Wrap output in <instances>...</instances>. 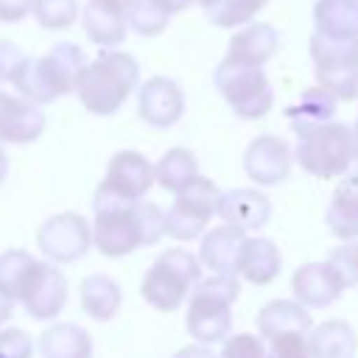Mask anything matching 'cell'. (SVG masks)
Returning <instances> with one entry per match:
<instances>
[{
  "label": "cell",
  "mask_w": 358,
  "mask_h": 358,
  "mask_svg": "<svg viewBox=\"0 0 358 358\" xmlns=\"http://www.w3.org/2000/svg\"><path fill=\"white\" fill-rule=\"evenodd\" d=\"M140 81V64L131 53L106 48L101 56L87 62L76 81V95L81 106L98 117L115 115L129 95L137 90Z\"/></svg>",
  "instance_id": "cell-1"
},
{
  "label": "cell",
  "mask_w": 358,
  "mask_h": 358,
  "mask_svg": "<svg viewBox=\"0 0 358 358\" xmlns=\"http://www.w3.org/2000/svg\"><path fill=\"white\" fill-rule=\"evenodd\" d=\"M241 294L235 274H210L190 291L185 327L199 344H218L232 333V305Z\"/></svg>",
  "instance_id": "cell-2"
},
{
  "label": "cell",
  "mask_w": 358,
  "mask_h": 358,
  "mask_svg": "<svg viewBox=\"0 0 358 358\" xmlns=\"http://www.w3.org/2000/svg\"><path fill=\"white\" fill-rule=\"evenodd\" d=\"M199 280H201L199 257L182 246H173L157 255V260L151 263V268L140 282V294L151 308L171 313L190 296Z\"/></svg>",
  "instance_id": "cell-3"
},
{
  "label": "cell",
  "mask_w": 358,
  "mask_h": 358,
  "mask_svg": "<svg viewBox=\"0 0 358 358\" xmlns=\"http://www.w3.org/2000/svg\"><path fill=\"white\" fill-rule=\"evenodd\" d=\"M294 159L313 179H338L352 165V129L347 123H316L296 134Z\"/></svg>",
  "instance_id": "cell-4"
},
{
  "label": "cell",
  "mask_w": 358,
  "mask_h": 358,
  "mask_svg": "<svg viewBox=\"0 0 358 358\" xmlns=\"http://www.w3.org/2000/svg\"><path fill=\"white\" fill-rule=\"evenodd\" d=\"M316 84L336 101H355L358 95V36H324L313 34L308 42Z\"/></svg>",
  "instance_id": "cell-5"
},
{
  "label": "cell",
  "mask_w": 358,
  "mask_h": 358,
  "mask_svg": "<svg viewBox=\"0 0 358 358\" xmlns=\"http://www.w3.org/2000/svg\"><path fill=\"white\" fill-rule=\"evenodd\" d=\"M134 201L115 196L106 187H95L92 196V246L106 257H123L140 249V229L134 218Z\"/></svg>",
  "instance_id": "cell-6"
},
{
  "label": "cell",
  "mask_w": 358,
  "mask_h": 358,
  "mask_svg": "<svg viewBox=\"0 0 358 358\" xmlns=\"http://www.w3.org/2000/svg\"><path fill=\"white\" fill-rule=\"evenodd\" d=\"M213 84L221 92V98L229 103V109L243 120L266 117L274 106V90L263 67H249L221 59V64L213 73Z\"/></svg>",
  "instance_id": "cell-7"
},
{
  "label": "cell",
  "mask_w": 358,
  "mask_h": 358,
  "mask_svg": "<svg viewBox=\"0 0 358 358\" xmlns=\"http://www.w3.org/2000/svg\"><path fill=\"white\" fill-rule=\"evenodd\" d=\"M218 196H221L218 185L199 173L187 187H182L176 193V201L168 207L165 235H171L173 241H182V243L199 238L218 210Z\"/></svg>",
  "instance_id": "cell-8"
},
{
  "label": "cell",
  "mask_w": 358,
  "mask_h": 358,
  "mask_svg": "<svg viewBox=\"0 0 358 358\" xmlns=\"http://www.w3.org/2000/svg\"><path fill=\"white\" fill-rule=\"evenodd\" d=\"M36 246L50 263H76L92 246V224L78 213H56L36 229Z\"/></svg>",
  "instance_id": "cell-9"
},
{
  "label": "cell",
  "mask_w": 358,
  "mask_h": 358,
  "mask_svg": "<svg viewBox=\"0 0 358 358\" xmlns=\"http://www.w3.org/2000/svg\"><path fill=\"white\" fill-rule=\"evenodd\" d=\"M20 302L31 319H39V322L53 319L67 302V277L62 274L59 263L36 260V266L20 294Z\"/></svg>",
  "instance_id": "cell-10"
},
{
  "label": "cell",
  "mask_w": 358,
  "mask_h": 358,
  "mask_svg": "<svg viewBox=\"0 0 358 358\" xmlns=\"http://www.w3.org/2000/svg\"><path fill=\"white\" fill-rule=\"evenodd\" d=\"M291 162H294V151L277 134H257L243 151V171L260 187L285 182L291 173Z\"/></svg>",
  "instance_id": "cell-11"
},
{
  "label": "cell",
  "mask_w": 358,
  "mask_h": 358,
  "mask_svg": "<svg viewBox=\"0 0 358 358\" xmlns=\"http://www.w3.org/2000/svg\"><path fill=\"white\" fill-rule=\"evenodd\" d=\"M137 115L154 129H171L185 115V92L173 78L154 76L137 90Z\"/></svg>",
  "instance_id": "cell-12"
},
{
  "label": "cell",
  "mask_w": 358,
  "mask_h": 358,
  "mask_svg": "<svg viewBox=\"0 0 358 358\" xmlns=\"http://www.w3.org/2000/svg\"><path fill=\"white\" fill-rule=\"evenodd\" d=\"M154 185V165L140 154V151H117L109 165H106V176L101 182V187L112 190L115 196L126 199V201H140L145 199V193Z\"/></svg>",
  "instance_id": "cell-13"
},
{
  "label": "cell",
  "mask_w": 358,
  "mask_h": 358,
  "mask_svg": "<svg viewBox=\"0 0 358 358\" xmlns=\"http://www.w3.org/2000/svg\"><path fill=\"white\" fill-rule=\"evenodd\" d=\"M291 291H294V299L310 310V308L333 305L347 291V285L327 260H313V263H305L294 271Z\"/></svg>",
  "instance_id": "cell-14"
},
{
  "label": "cell",
  "mask_w": 358,
  "mask_h": 358,
  "mask_svg": "<svg viewBox=\"0 0 358 358\" xmlns=\"http://www.w3.org/2000/svg\"><path fill=\"white\" fill-rule=\"evenodd\" d=\"M45 131V112L39 103L0 90V143L25 145Z\"/></svg>",
  "instance_id": "cell-15"
},
{
  "label": "cell",
  "mask_w": 358,
  "mask_h": 358,
  "mask_svg": "<svg viewBox=\"0 0 358 358\" xmlns=\"http://www.w3.org/2000/svg\"><path fill=\"white\" fill-rule=\"evenodd\" d=\"M280 48V34L268 22H246L238 25V31L229 36L227 56L235 64H249V67H263Z\"/></svg>",
  "instance_id": "cell-16"
},
{
  "label": "cell",
  "mask_w": 358,
  "mask_h": 358,
  "mask_svg": "<svg viewBox=\"0 0 358 358\" xmlns=\"http://www.w3.org/2000/svg\"><path fill=\"white\" fill-rule=\"evenodd\" d=\"M215 215H221L224 224L241 227L243 232L249 229H260L268 224L271 218V201L268 196H263L255 187H235L218 196V210Z\"/></svg>",
  "instance_id": "cell-17"
},
{
  "label": "cell",
  "mask_w": 358,
  "mask_h": 358,
  "mask_svg": "<svg viewBox=\"0 0 358 358\" xmlns=\"http://www.w3.org/2000/svg\"><path fill=\"white\" fill-rule=\"evenodd\" d=\"M243 238H246V232H243L241 227H232V224L213 227V229L201 238L199 263H201L204 268H210L213 274H235Z\"/></svg>",
  "instance_id": "cell-18"
},
{
  "label": "cell",
  "mask_w": 358,
  "mask_h": 358,
  "mask_svg": "<svg viewBox=\"0 0 358 358\" xmlns=\"http://www.w3.org/2000/svg\"><path fill=\"white\" fill-rule=\"evenodd\" d=\"M280 268H282V255L274 246V241L260 238V235H252V238L246 235L243 238L235 274H241L252 285H268V282L277 280Z\"/></svg>",
  "instance_id": "cell-19"
},
{
  "label": "cell",
  "mask_w": 358,
  "mask_h": 358,
  "mask_svg": "<svg viewBox=\"0 0 358 358\" xmlns=\"http://www.w3.org/2000/svg\"><path fill=\"white\" fill-rule=\"evenodd\" d=\"M327 227L338 241L358 238V168L347 171L327 204Z\"/></svg>",
  "instance_id": "cell-20"
},
{
  "label": "cell",
  "mask_w": 358,
  "mask_h": 358,
  "mask_svg": "<svg viewBox=\"0 0 358 358\" xmlns=\"http://www.w3.org/2000/svg\"><path fill=\"white\" fill-rule=\"evenodd\" d=\"M81 28L87 34L90 42H95L98 48H117L126 39L129 22L123 11H115L98 0H87V6L81 8Z\"/></svg>",
  "instance_id": "cell-21"
},
{
  "label": "cell",
  "mask_w": 358,
  "mask_h": 358,
  "mask_svg": "<svg viewBox=\"0 0 358 358\" xmlns=\"http://www.w3.org/2000/svg\"><path fill=\"white\" fill-rule=\"evenodd\" d=\"M36 347L42 358H92V336L73 322L45 327Z\"/></svg>",
  "instance_id": "cell-22"
},
{
  "label": "cell",
  "mask_w": 358,
  "mask_h": 358,
  "mask_svg": "<svg viewBox=\"0 0 358 358\" xmlns=\"http://www.w3.org/2000/svg\"><path fill=\"white\" fill-rule=\"evenodd\" d=\"M310 358H355L358 336L344 319H327L308 333Z\"/></svg>",
  "instance_id": "cell-23"
},
{
  "label": "cell",
  "mask_w": 358,
  "mask_h": 358,
  "mask_svg": "<svg viewBox=\"0 0 358 358\" xmlns=\"http://www.w3.org/2000/svg\"><path fill=\"white\" fill-rule=\"evenodd\" d=\"M78 299L90 319L109 322L123 305V291L109 274H90L78 285Z\"/></svg>",
  "instance_id": "cell-24"
},
{
  "label": "cell",
  "mask_w": 358,
  "mask_h": 358,
  "mask_svg": "<svg viewBox=\"0 0 358 358\" xmlns=\"http://www.w3.org/2000/svg\"><path fill=\"white\" fill-rule=\"evenodd\" d=\"M310 327H313V319L308 308L296 299H274L263 305L257 313V333L263 341L285 330H310Z\"/></svg>",
  "instance_id": "cell-25"
},
{
  "label": "cell",
  "mask_w": 358,
  "mask_h": 358,
  "mask_svg": "<svg viewBox=\"0 0 358 358\" xmlns=\"http://www.w3.org/2000/svg\"><path fill=\"white\" fill-rule=\"evenodd\" d=\"M336 106H338V101H336L324 87L316 84V87L305 90V92L296 98V103H291V106L285 109V117H288L291 129L299 134L302 129H310V126H316V123L333 120Z\"/></svg>",
  "instance_id": "cell-26"
},
{
  "label": "cell",
  "mask_w": 358,
  "mask_h": 358,
  "mask_svg": "<svg viewBox=\"0 0 358 358\" xmlns=\"http://www.w3.org/2000/svg\"><path fill=\"white\" fill-rule=\"evenodd\" d=\"M313 25L324 36H358V0H316Z\"/></svg>",
  "instance_id": "cell-27"
},
{
  "label": "cell",
  "mask_w": 358,
  "mask_h": 358,
  "mask_svg": "<svg viewBox=\"0 0 358 358\" xmlns=\"http://www.w3.org/2000/svg\"><path fill=\"white\" fill-rule=\"evenodd\" d=\"M196 176H199V159L190 148H168L154 165V182L171 193H179Z\"/></svg>",
  "instance_id": "cell-28"
},
{
  "label": "cell",
  "mask_w": 358,
  "mask_h": 358,
  "mask_svg": "<svg viewBox=\"0 0 358 358\" xmlns=\"http://www.w3.org/2000/svg\"><path fill=\"white\" fill-rule=\"evenodd\" d=\"M42 59H45V64H48V70H50V76H53V81L59 87V95L62 98L70 95L76 90V81H78L81 67L87 64L84 50L76 42H59Z\"/></svg>",
  "instance_id": "cell-29"
},
{
  "label": "cell",
  "mask_w": 358,
  "mask_h": 358,
  "mask_svg": "<svg viewBox=\"0 0 358 358\" xmlns=\"http://www.w3.org/2000/svg\"><path fill=\"white\" fill-rule=\"evenodd\" d=\"M11 84L17 87V92H20L22 98H28V101H34V103H39V106L59 98V92H56V87H53V81H50V76H48V70H45L42 56H36V59H28V56H25L22 64L17 67Z\"/></svg>",
  "instance_id": "cell-30"
},
{
  "label": "cell",
  "mask_w": 358,
  "mask_h": 358,
  "mask_svg": "<svg viewBox=\"0 0 358 358\" xmlns=\"http://www.w3.org/2000/svg\"><path fill=\"white\" fill-rule=\"evenodd\" d=\"M36 266V257L28 255L25 249H8L0 255V291L6 296H11L14 302L20 299L31 271Z\"/></svg>",
  "instance_id": "cell-31"
},
{
  "label": "cell",
  "mask_w": 358,
  "mask_h": 358,
  "mask_svg": "<svg viewBox=\"0 0 358 358\" xmlns=\"http://www.w3.org/2000/svg\"><path fill=\"white\" fill-rule=\"evenodd\" d=\"M266 3L268 0H215L213 6H207V17L218 28H238L252 22Z\"/></svg>",
  "instance_id": "cell-32"
},
{
  "label": "cell",
  "mask_w": 358,
  "mask_h": 358,
  "mask_svg": "<svg viewBox=\"0 0 358 358\" xmlns=\"http://www.w3.org/2000/svg\"><path fill=\"white\" fill-rule=\"evenodd\" d=\"M31 14L42 28L64 31L78 20L81 8L78 0H31Z\"/></svg>",
  "instance_id": "cell-33"
},
{
  "label": "cell",
  "mask_w": 358,
  "mask_h": 358,
  "mask_svg": "<svg viewBox=\"0 0 358 358\" xmlns=\"http://www.w3.org/2000/svg\"><path fill=\"white\" fill-rule=\"evenodd\" d=\"M168 20L171 14L162 11L159 6H154L151 0H134L129 14H126V22L131 31H137L140 36H157L168 28Z\"/></svg>",
  "instance_id": "cell-34"
},
{
  "label": "cell",
  "mask_w": 358,
  "mask_h": 358,
  "mask_svg": "<svg viewBox=\"0 0 358 358\" xmlns=\"http://www.w3.org/2000/svg\"><path fill=\"white\" fill-rule=\"evenodd\" d=\"M134 218H137V229H140V243L143 246H154L157 241H162L165 235V213L151 204V201H134Z\"/></svg>",
  "instance_id": "cell-35"
},
{
  "label": "cell",
  "mask_w": 358,
  "mask_h": 358,
  "mask_svg": "<svg viewBox=\"0 0 358 358\" xmlns=\"http://www.w3.org/2000/svg\"><path fill=\"white\" fill-rule=\"evenodd\" d=\"M308 333L310 330H285V333L266 338V355L268 358H310Z\"/></svg>",
  "instance_id": "cell-36"
},
{
  "label": "cell",
  "mask_w": 358,
  "mask_h": 358,
  "mask_svg": "<svg viewBox=\"0 0 358 358\" xmlns=\"http://www.w3.org/2000/svg\"><path fill=\"white\" fill-rule=\"evenodd\" d=\"M218 358H268L266 355V341L255 333H229L224 338V347Z\"/></svg>",
  "instance_id": "cell-37"
},
{
  "label": "cell",
  "mask_w": 358,
  "mask_h": 358,
  "mask_svg": "<svg viewBox=\"0 0 358 358\" xmlns=\"http://www.w3.org/2000/svg\"><path fill=\"white\" fill-rule=\"evenodd\" d=\"M327 263L338 271V277L344 280L347 288L358 282V271H355V241H341V246H336L327 255Z\"/></svg>",
  "instance_id": "cell-38"
},
{
  "label": "cell",
  "mask_w": 358,
  "mask_h": 358,
  "mask_svg": "<svg viewBox=\"0 0 358 358\" xmlns=\"http://www.w3.org/2000/svg\"><path fill=\"white\" fill-rule=\"evenodd\" d=\"M0 355L3 358H31L34 341L22 327H6L0 330Z\"/></svg>",
  "instance_id": "cell-39"
},
{
  "label": "cell",
  "mask_w": 358,
  "mask_h": 358,
  "mask_svg": "<svg viewBox=\"0 0 358 358\" xmlns=\"http://www.w3.org/2000/svg\"><path fill=\"white\" fill-rule=\"evenodd\" d=\"M22 59H25V53L14 42L0 39V81H11L17 67L22 64Z\"/></svg>",
  "instance_id": "cell-40"
},
{
  "label": "cell",
  "mask_w": 358,
  "mask_h": 358,
  "mask_svg": "<svg viewBox=\"0 0 358 358\" xmlns=\"http://www.w3.org/2000/svg\"><path fill=\"white\" fill-rule=\"evenodd\" d=\"M31 14V0H0V22H20Z\"/></svg>",
  "instance_id": "cell-41"
},
{
  "label": "cell",
  "mask_w": 358,
  "mask_h": 358,
  "mask_svg": "<svg viewBox=\"0 0 358 358\" xmlns=\"http://www.w3.org/2000/svg\"><path fill=\"white\" fill-rule=\"evenodd\" d=\"M173 358H218L213 350H210V344H190V347H182V350H176L173 352Z\"/></svg>",
  "instance_id": "cell-42"
},
{
  "label": "cell",
  "mask_w": 358,
  "mask_h": 358,
  "mask_svg": "<svg viewBox=\"0 0 358 358\" xmlns=\"http://www.w3.org/2000/svg\"><path fill=\"white\" fill-rule=\"evenodd\" d=\"M151 3H154V6H159L162 11H168L171 17H173V14H179V11H185V8L190 6L187 0H151Z\"/></svg>",
  "instance_id": "cell-43"
},
{
  "label": "cell",
  "mask_w": 358,
  "mask_h": 358,
  "mask_svg": "<svg viewBox=\"0 0 358 358\" xmlns=\"http://www.w3.org/2000/svg\"><path fill=\"white\" fill-rule=\"evenodd\" d=\"M11 310H14V299H11V296H6V294L0 291V324L11 316Z\"/></svg>",
  "instance_id": "cell-44"
},
{
  "label": "cell",
  "mask_w": 358,
  "mask_h": 358,
  "mask_svg": "<svg viewBox=\"0 0 358 358\" xmlns=\"http://www.w3.org/2000/svg\"><path fill=\"white\" fill-rule=\"evenodd\" d=\"M98 3H103V6H109V8H115V11L129 14V8H131V3H134V0H98Z\"/></svg>",
  "instance_id": "cell-45"
},
{
  "label": "cell",
  "mask_w": 358,
  "mask_h": 358,
  "mask_svg": "<svg viewBox=\"0 0 358 358\" xmlns=\"http://www.w3.org/2000/svg\"><path fill=\"white\" fill-rule=\"evenodd\" d=\"M6 176H8V157H6V151H3V145H0V185H3Z\"/></svg>",
  "instance_id": "cell-46"
},
{
  "label": "cell",
  "mask_w": 358,
  "mask_h": 358,
  "mask_svg": "<svg viewBox=\"0 0 358 358\" xmlns=\"http://www.w3.org/2000/svg\"><path fill=\"white\" fill-rule=\"evenodd\" d=\"M352 162L358 165V117H355V126H352Z\"/></svg>",
  "instance_id": "cell-47"
},
{
  "label": "cell",
  "mask_w": 358,
  "mask_h": 358,
  "mask_svg": "<svg viewBox=\"0 0 358 358\" xmlns=\"http://www.w3.org/2000/svg\"><path fill=\"white\" fill-rule=\"evenodd\" d=\"M190 6H201V8H207V6H213L215 0H187Z\"/></svg>",
  "instance_id": "cell-48"
},
{
  "label": "cell",
  "mask_w": 358,
  "mask_h": 358,
  "mask_svg": "<svg viewBox=\"0 0 358 358\" xmlns=\"http://www.w3.org/2000/svg\"><path fill=\"white\" fill-rule=\"evenodd\" d=\"M355 271H358V241H355Z\"/></svg>",
  "instance_id": "cell-49"
},
{
  "label": "cell",
  "mask_w": 358,
  "mask_h": 358,
  "mask_svg": "<svg viewBox=\"0 0 358 358\" xmlns=\"http://www.w3.org/2000/svg\"><path fill=\"white\" fill-rule=\"evenodd\" d=\"M0 358H3V355H0Z\"/></svg>",
  "instance_id": "cell-50"
}]
</instances>
